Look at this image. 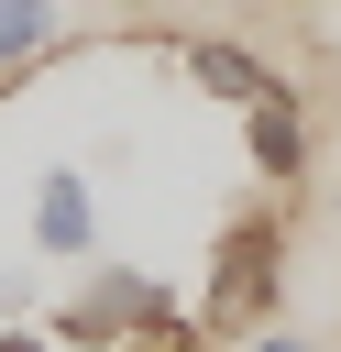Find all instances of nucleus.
<instances>
[{
  "label": "nucleus",
  "instance_id": "nucleus-5",
  "mask_svg": "<svg viewBox=\"0 0 341 352\" xmlns=\"http://www.w3.org/2000/svg\"><path fill=\"white\" fill-rule=\"evenodd\" d=\"M242 143H253V176L264 187H297L308 176V110H297V88H264L242 110Z\"/></svg>",
  "mask_w": 341,
  "mask_h": 352
},
{
  "label": "nucleus",
  "instance_id": "nucleus-1",
  "mask_svg": "<svg viewBox=\"0 0 341 352\" xmlns=\"http://www.w3.org/2000/svg\"><path fill=\"white\" fill-rule=\"evenodd\" d=\"M275 297H286V220L275 209H231L220 242H209V275H198V308L187 319L209 341H253L275 319Z\"/></svg>",
  "mask_w": 341,
  "mask_h": 352
},
{
  "label": "nucleus",
  "instance_id": "nucleus-4",
  "mask_svg": "<svg viewBox=\"0 0 341 352\" xmlns=\"http://www.w3.org/2000/svg\"><path fill=\"white\" fill-rule=\"evenodd\" d=\"M176 77L209 88V99H231V110H253L264 88H286V77H275L253 44H231V33H187V44H176Z\"/></svg>",
  "mask_w": 341,
  "mask_h": 352
},
{
  "label": "nucleus",
  "instance_id": "nucleus-8",
  "mask_svg": "<svg viewBox=\"0 0 341 352\" xmlns=\"http://www.w3.org/2000/svg\"><path fill=\"white\" fill-rule=\"evenodd\" d=\"M0 352H55V330L33 319V330H0Z\"/></svg>",
  "mask_w": 341,
  "mask_h": 352
},
{
  "label": "nucleus",
  "instance_id": "nucleus-3",
  "mask_svg": "<svg viewBox=\"0 0 341 352\" xmlns=\"http://www.w3.org/2000/svg\"><path fill=\"white\" fill-rule=\"evenodd\" d=\"M33 253L44 264H88L99 253V198L77 165H33Z\"/></svg>",
  "mask_w": 341,
  "mask_h": 352
},
{
  "label": "nucleus",
  "instance_id": "nucleus-6",
  "mask_svg": "<svg viewBox=\"0 0 341 352\" xmlns=\"http://www.w3.org/2000/svg\"><path fill=\"white\" fill-rule=\"evenodd\" d=\"M66 55V0H0V99Z\"/></svg>",
  "mask_w": 341,
  "mask_h": 352
},
{
  "label": "nucleus",
  "instance_id": "nucleus-7",
  "mask_svg": "<svg viewBox=\"0 0 341 352\" xmlns=\"http://www.w3.org/2000/svg\"><path fill=\"white\" fill-rule=\"evenodd\" d=\"M110 352H209V330L176 308V319H154V330H132V341H110Z\"/></svg>",
  "mask_w": 341,
  "mask_h": 352
},
{
  "label": "nucleus",
  "instance_id": "nucleus-9",
  "mask_svg": "<svg viewBox=\"0 0 341 352\" xmlns=\"http://www.w3.org/2000/svg\"><path fill=\"white\" fill-rule=\"evenodd\" d=\"M242 352H319V341H297V330H253Z\"/></svg>",
  "mask_w": 341,
  "mask_h": 352
},
{
  "label": "nucleus",
  "instance_id": "nucleus-2",
  "mask_svg": "<svg viewBox=\"0 0 341 352\" xmlns=\"http://www.w3.org/2000/svg\"><path fill=\"white\" fill-rule=\"evenodd\" d=\"M154 319H176V297L143 275V264H88L66 297H55V341L66 352H110V341H132V330H154Z\"/></svg>",
  "mask_w": 341,
  "mask_h": 352
}]
</instances>
